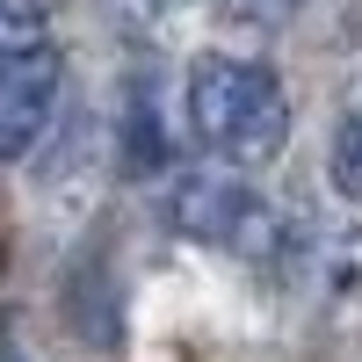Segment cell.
I'll return each instance as SVG.
<instances>
[{"label": "cell", "instance_id": "6", "mask_svg": "<svg viewBox=\"0 0 362 362\" xmlns=\"http://www.w3.org/2000/svg\"><path fill=\"white\" fill-rule=\"evenodd\" d=\"M109 8L124 15L131 29H138V22H160V15H167V0H109Z\"/></svg>", "mask_w": 362, "mask_h": 362}, {"label": "cell", "instance_id": "5", "mask_svg": "<svg viewBox=\"0 0 362 362\" xmlns=\"http://www.w3.org/2000/svg\"><path fill=\"white\" fill-rule=\"evenodd\" d=\"M44 44V0H0V58H22Z\"/></svg>", "mask_w": 362, "mask_h": 362}, {"label": "cell", "instance_id": "1", "mask_svg": "<svg viewBox=\"0 0 362 362\" xmlns=\"http://www.w3.org/2000/svg\"><path fill=\"white\" fill-rule=\"evenodd\" d=\"M189 131L232 167H268L290 145V95L254 58L203 51L189 66Z\"/></svg>", "mask_w": 362, "mask_h": 362}, {"label": "cell", "instance_id": "3", "mask_svg": "<svg viewBox=\"0 0 362 362\" xmlns=\"http://www.w3.org/2000/svg\"><path fill=\"white\" fill-rule=\"evenodd\" d=\"M58 87H66V66H58L51 44L0 58V160H22L44 145L51 116H58Z\"/></svg>", "mask_w": 362, "mask_h": 362}, {"label": "cell", "instance_id": "4", "mask_svg": "<svg viewBox=\"0 0 362 362\" xmlns=\"http://www.w3.org/2000/svg\"><path fill=\"white\" fill-rule=\"evenodd\" d=\"M326 174H334V189L348 203H362V109L341 116V131H334V153H326Z\"/></svg>", "mask_w": 362, "mask_h": 362}, {"label": "cell", "instance_id": "7", "mask_svg": "<svg viewBox=\"0 0 362 362\" xmlns=\"http://www.w3.org/2000/svg\"><path fill=\"white\" fill-rule=\"evenodd\" d=\"M239 8H247V15H268V22H283V15L305 8V0H239Z\"/></svg>", "mask_w": 362, "mask_h": 362}, {"label": "cell", "instance_id": "8", "mask_svg": "<svg viewBox=\"0 0 362 362\" xmlns=\"http://www.w3.org/2000/svg\"><path fill=\"white\" fill-rule=\"evenodd\" d=\"M0 362H22V355H15V348H0Z\"/></svg>", "mask_w": 362, "mask_h": 362}, {"label": "cell", "instance_id": "2", "mask_svg": "<svg viewBox=\"0 0 362 362\" xmlns=\"http://www.w3.org/2000/svg\"><path fill=\"white\" fill-rule=\"evenodd\" d=\"M167 225L181 239H203V247H232V254H261L276 247V210H268L247 181H232L218 167L181 174L167 189Z\"/></svg>", "mask_w": 362, "mask_h": 362}]
</instances>
